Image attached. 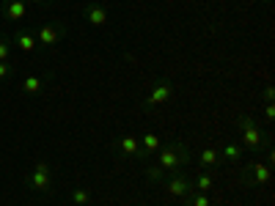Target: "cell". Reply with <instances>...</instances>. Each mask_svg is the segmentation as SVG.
<instances>
[{
	"label": "cell",
	"mask_w": 275,
	"mask_h": 206,
	"mask_svg": "<svg viewBox=\"0 0 275 206\" xmlns=\"http://www.w3.org/2000/svg\"><path fill=\"white\" fill-rule=\"evenodd\" d=\"M261 96H264V105H272V102H275V88H272V85H264Z\"/></svg>",
	"instance_id": "ffe728a7"
},
{
	"label": "cell",
	"mask_w": 275,
	"mask_h": 206,
	"mask_svg": "<svg viewBox=\"0 0 275 206\" xmlns=\"http://www.w3.org/2000/svg\"><path fill=\"white\" fill-rule=\"evenodd\" d=\"M83 17L91 22L94 28H105L110 22V14H108V9H105L102 3H88V6H85V11H83Z\"/></svg>",
	"instance_id": "9c48e42d"
},
{
	"label": "cell",
	"mask_w": 275,
	"mask_h": 206,
	"mask_svg": "<svg viewBox=\"0 0 275 206\" xmlns=\"http://www.w3.org/2000/svg\"><path fill=\"white\" fill-rule=\"evenodd\" d=\"M182 206H212L209 192H187L182 198Z\"/></svg>",
	"instance_id": "9a60e30c"
},
{
	"label": "cell",
	"mask_w": 275,
	"mask_h": 206,
	"mask_svg": "<svg viewBox=\"0 0 275 206\" xmlns=\"http://www.w3.org/2000/svg\"><path fill=\"white\" fill-rule=\"evenodd\" d=\"M42 88H44V82L39 77H25V80H22V91L31 93V96H33V93H39Z\"/></svg>",
	"instance_id": "e0dca14e"
},
{
	"label": "cell",
	"mask_w": 275,
	"mask_h": 206,
	"mask_svg": "<svg viewBox=\"0 0 275 206\" xmlns=\"http://www.w3.org/2000/svg\"><path fill=\"white\" fill-rule=\"evenodd\" d=\"M28 187H31L33 192H50L52 187V170L47 162H39L36 168L28 173Z\"/></svg>",
	"instance_id": "277c9868"
},
{
	"label": "cell",
	"mask_w": 275,
	"mask_h": 206,
	"mask_svg": "<svg viewBox=\"0 0 275 206\" xmlns=\"http://www.w3.org/2000/svg\"><path fill=\"white\" fill-rule=\"evenodd\" d=\"M9 55H11V44H9V39L0 36V61H9Z\"/></svg>",
	"instance_id": "d6986e66"
},
{
	"label": "cell",
	"mask_w": 275,
	"mask_h": 206,
	"mask_svg": "<svg viewBox=\"0 0 275 206\" xmlns=\"http://www.w3.org/2000/svg\"><path fill=\"white\" fill-rule=\"evenodd\" d=\"M237 129H239V143H242L245 151H264L270 149V135L264 132V129L259 127V121L253 119V116H237Z\"/></svg>",
	"instance_id": "6da1fadb"
},
{
	"label": "cell",
	"mask_w": 275,
	"mask_h": 206,
	"mask_svg": "<svg viewBox=\"0 0 275 206\" xmlns=\"http://www.w3.org/2000/svg\"><path fill=\"white\" fill-rule=\"evenodd\" d=\"M63 33H66V28H63L61 22H50V25L39 28L36 41H39V44H44V47H55L58 41L63 39Z\"/></svg>",
	"instance_id": "ba28073f"
},
{
	"label": "cell",
	"mask_w": 275,
	"mask_h": 206,
	"mask_svg": "<svg viewBox=\"0 0 275 206\" xmlns=\"http://www.w3.org/2000/svg\"><path fill=\"white\" fill-rule=\"evenodd\" d=\"M220 151V157H223L226 162H231V165H237V162H242V143H226L223 149H218Z\"/></svg>",
	"instance_id": "5bb4252c"
},
{
	"label": "cell",
	"mask_w": 275,
	"mask_h": 206,
	"mask_svg": "<svg viewBox=\"0 0 275 206\" xmlns=\"http://www.w3.org/2000/svg\"><path fill=\"white\" fill-rule=\"evenodd\" d=\"M14 39H17V47H20L22 52H33V50H36V44H39L36 36H31V33H17Z\"/></svg>",
	"instance_id": "2e32d148"
},
{
	"label": "cell",
	"mask_w": 275,
	"mask_h": 206,
	"mask_svg": "<svg viewBox=\"0 0 275 206\" xmlns=\"http://www.w3.org/2000/svg\"><path fill=\"white\" fill-rule=\"evenodd\" d=\"M198 165H201V170H218L220 151L212 149V146H204V149L198 151Z\"/></svg>",
	"instance_id": "8fae6325"
},
{
	"label": "cell",
	"mask_w": 275,
	"mask_h": 206,
	"mask_svg": "<svg viewBox=\"0 0 275 206\" xmlns=\"http://www.w3.org/2000/svg\"><path fill=\"white\" fill-rule=\"evenodd\" d=\"M165 192L173 198H185L190 192V176L182 170H171V176L165 179Z\"/></svg>",
	"instance_id": "8992f818"
},
{
	"label": "cell",
	"mask_w": 275,
	"mask_h": 206,
	"mask_svg": "<svg viewBox=\"0 0 275 206\" xmlns=\"http://www.w3.org/2000/svg\"><path fill=\"white\" fill-rule=\"evenodd\" d=\"M3 17L6 20H25L28 17V3L25 0H6L3 3Z\"/></svg>",
	"instance_id": "7c38bea8"
},
{
	"label": "cell",
	"mask_w": 275,
	"mask_h": 206,
	"mask_svg": "<svg viewBox=\"0 0 275 206\" xmlns=\"http://www.w3.org/2000/svg\"><path fill=\"white\" fill-rule=\"evenodd\" d=\"M9 74H11V63L0 61V80H9Z\"/></svg>",
	"instance_id": "44dd1931"
},
{
	"label": "cell",
	"mask_w": 275,
	"mask_h": 206,
	"mask_svg": "<svg viewBox=\"0 0 275 206\" xmlns=\"http://www.w3.org/2000/svg\"><path fill=\"white\" fill-rule=\"evenodd\" d=\"M215 181H218L215 170H196L190 176V192H212Z\"/></svg>",
	"instance_id": "52a82bcc"
},
{
	"label": "cell",
	"mask_w": 275,
	"mask_h": 206,
	"mask_svg": "<svg viewBox=\"0 0 275 206\" xmlns=\"http://www.w3.org/2000/svg\"><path fill=\"white\" fill-rule=\"evenodd\" d=\"M116 149H119V154H124V157H138V151H140V140L135 138V135H124V138L116 143Z\"/></svg>",
	"instance_id": "4fadbf2b"
},
{
	"label": "cell",
	"mask_w": 275,
	"mask_h": 206,
	"mask_svg": "<svg viewBox=\"0 0 275 206\" xmlns=\"http://www.w3.org/2000/svg\"><path fill=\"white\" fill-rule=\"evenodd\" d=\"M25 3H44V0H25Z\"/></svg>",
	"instance_id": "603a6c76"
},
{
	"label": "cell",
	"mask_w": 275,
	"mask_h": 206,
	"mask_svg": "<svg viewBox=\"0 0 275 206\" xmlns=\"http://www.w3.org/2000/svg\"><path fill=\"white\" fill-rule=\"evenodd\" d=\"M138 140H140L138 160H149V157H151V154H157V151H160V146H162L160 135H154V132H146L143 138H138Z\"/></svg>",
	"instance_id": "30bf717a"
},
{
	"label": "cell",
	"mask_w": 275,
	"mask_h": 206,
	"mask_svg": "<svg viewBox=\"0 0 275 206\" xmlns=\"http://www.w3.org/2000/svg\"><path fill=\"white\" fill-rule=\"evenodd\" d=\"M187 162H190V149H187L182 140H173V143L160 146V151H157V162H154V165L162 170V173H168V170L185 168Z\"/></svg>",
	"instance_id": "7a4b0ae2"
},
{
	"label": "cell",
	"mask_w": 275,
	"mask_h": 206,
	"mask_svg": "<svg viewBox=\"0 0 275 206\" xmlns=\"http://www.w3.org/2000/svg\"><path fill=\"white\" fill-rule=\"evenodd\" d=\"M272 119H275V102L272 105H264V121L272 124Z\"/></svg>",
	"instance_id": "7402d4cb"
},
{
	"label": "cell",
	"mask_w": 275,
	"mask_h": 206,
	"mask_svg": "<svg viewBox=\"0 0 275 206\" xmlns=\"http://www.w3.org/2000/svg\"><path fill=\"white\" fill-rule=\"evenodd\" d=\"M171 96H173V82L171 80H157L154 85H151L149 96H146L143 108L146 110H154V108H160V105H165Z\"/></svg>",
	"instance_id": "3957f363"
},
{
	"label": "cell",
	"mask_w": 275,
	"mask_h": 206,
	"mask_svg": "<svg viewBox=\"0 0 275 206\" xmlns=\"http://www.w3.org/2000/svg\"><path fill=\"white\" fill-rule=\"evenodd\" d=\"M245 179H248L253 187H270L272 168L267 162H250L248 168H245Z\"/></svg>",
	"instance_id": "5b68a950"
},
{
	"label": "cell",
	"mask_w": 275,
	"mask_h": 206,
	"mask_svg": "<svg viewBox=\"0 0 275 206\" xmlns=\"http://www.w3.org/2000/svg\"><path fill=\"white\" fill-rule=\"evenodd\" d=\"M91 201V192L85 190V187H77V190H72V203H77V206H85Z\"/></svg>",
	"instance_id": "ac0fdd59"
}]
</instances>
